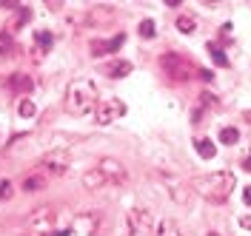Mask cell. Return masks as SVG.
<instances>
[{"label":"cell","mask_w":251,"mask_h":236,"mask_svg":"<svg viewBox=\"0 0 251 236\" xmlns=\"http://www.w3.org/2000/svg\"><path fill=\"white\" fill-rule=\"evenodd\" d=\"M160 63H163V68H166V71H169L174 80H188L191 74H194L191 63H188V60H183L180 54H166Z\"/></svg>","instance_id":"obj_5"},{"label":"cell","mask_w":251,"mask_h":236,"mask_svg":"<svg viewBox=\"0 0 251 236\" xmlns=\"http://www.w3.org/2000/svg\"><path fill=\"white\" fill-rule=\"evenodd\" d=\"M243 199H246V205H251V188L243 191Z\"/></svg>","instance_id":"obj_27"},{"label":"cell","mask_w":251,"mask_h":236,"mask_svg":"<svg viewBox=\"0 0 251 236\" xmlns=\"http://www.w3.org/2000/svg\"><path fill=\"white\" fill-rule=\"evenodd\" d=\"M57 236H69V234H66V231H60V234H57Z\"/></svg>","instance_id":"obj_29"},{"label":"cell","mask_w":251,"mask_h":236,"mask_svg":"<svg viewBox=\"0 0 251 236\" xmlns=\"http://www.w3.org/2000/svg\"><path fill=\"white\" fill-rule=\"evenodd\" d=\"M66 162H69V154H66V151H51L49 157H43V165H46L51 173H63L66 171Z\"/></svg>","instance_id":"obj_10"},{"label":"cell","mask_w":251,"mask_h":236,"mask_svg":"<svg viewBox=\"0 0 251 236\" xmlns=\"http://www.w3.org/2000/svg\"><path fill=\"white\" fill-rule=\"evenodd\" d=\"M157 29H154V20H143L140 23V37H154Z\"/></svg>","instance_id":"obj_22"},{"label":"cell","mask_w":251,"mask_h":236,"mask_svg":"<svg viewBox=\"0 0 251 236\" xmlns=\"http://www.w3.org/2000/svg\"><path fill=\"white\" fill-rule=\"evenodd\" d=\"M106 74L109 77H126V74H131V63L128 60H114V63L106 65Z\"/></svg>","instance_id":"obj_12"},{"label":"cell","mask_w":251,"mask_h":236,"mask_svg":"<svg viewBox=\"0 0 251 236\" xmlns=\"http://www.w3.org/2000/svg\"><path fill=\"white\" fill-rule=\"evenodd\" d=\"M243 165H246V171H251V157L246 159V162H243Z\"/></svg>","instance_id":"obj_28"},{"label":"cell","mask_w":251,"mask_h":236,"mask_svg":"<svg viewBox=\"0 0 251 236\" xmlns=\"http://www.w3.org/2000/svg\"><path fill=\"white\" fill-rule=\"evenodd\" d=\"M237 140H240V131H237V128H223V131H220V142H223V145H234Z\"/></svg>","instance_id":"obj_18"},{"label":"cell","mask_w":251,"mask_h":236,"mask_svg":"<svg viewBox=\"0 0 251 236\" xmlns=\"http://www.w3.org/2000/svg\"><path fill=\"white\" fill-rule=\"evenodd\" d=\"M128 236H143V234H151L154 231V225H151V214L146 211V208H131L128 211Z\"/></svg>","instance_id":"obj_4"},{"label":"cell","mask_w":251,"mask_h":236,"mask_svg":"<svg viewBox=\"0 0 251 236\" xmlns=\"http://www.w3.org/2000/svg\"><path fill=\"white\" fill-rule=\"evenodd\" d=\"M154 236H183V234H180V225L174 219H163V222H157Z\"/></svg>","instance_id":"obj_11"},{"label":"cell","mask_w":251,"mask_h":236,"mask_svg":"<svg viewBox=\"0 0 251 236\" xmlns=\"http://www.w3.org/2000/svg\"><path fill=\"white\" fill-rule=\"evenodd\" d=\"M234 173L231 171H214V173H205V176H197L194 179V188L200 196L211 199V202H226L234 191Z\"/></svg>","instance_id":"obj_2"},{"label":"cell","mask_w":251,"mask_h":236,"mask_svg":"<svg viewBox=\"0 0 251 236\" xmlns=\"http://www.w3.org/2000/svg\"><path fill=\"white\" fill-rule=\"evenodd\" d=\"M126 114V106L120 100H100L94 108V123L97 126H111L114 120H120Z\"/></svg>","instance_id":"obj_3"},{"label":"cell","mask_w":251,"mask_h":236,"mask_svg":"<svg viewBox=\"0 0 251 236\" xmlns=\"http://www.w3.org/2000/svg\"><path fill=\"white\" fill-rule=\"evenodd\" d=\"M177 29H180L183 34H191L194 29H197V20H194L191 15H180L177 17Z\"/></svg>","instance_id":"obj_16"},{"label":"cell","mask_w":251,"mask_h":236,"mask_svg":"<svg viewBox=\"0 0 251 236\" xmlns=\"http://www.w3.org/2000/svg\"><path fill=\"white\" fill-rule=\"evenodd\" d=\"M9 196H12V182L3 179V182H0V199H9Z\"/></svg>","instance_id":"obj_24"},{"label":"cell","mask_w":251,"mask_h":236,"mask_svg":"<svg viewBox=\"0 0 251 236\" xmlns=\"http://www.w3.org/2000/svg\"><path fill=\"white\" fill-rule=\"evenodd\" d=\"M34 103H31V100H23V103H20V117H23V120H31V117H34Z\"/></svg>","instance_id":"obj_21"},{"label":"cell","mask_w":251,"mask_h":236,"mask_svg":"<svg viewBox=\"0 0 251 236\" xmlns=\"http://www.w3.org/2000/svg\"><path fill=\"white\" fill-rule=\"evenodd\" d=\"M208 51H211V60L217 65H228V57L223 54V48H217V46H208Z\"/></svg>","instance_id":"obj_20"},{"label":"cell","mask_w":251,"mask_h":236,"mask_svg":"<svg viewBox=\"0 0 251 236\" xmlns=\"http://www.w3.org/2000/svg\"><path fill=\"white\" fill-rule=\"evenodd\" d=\"M29 17H31V12H29V9H20V15H17V23H15V29H20V26H23V23H26Z\"/></svg>","instance_id":"obj_25"},{"label":"cell","mask_w":251,"mask_h":236,"mask_svg":"<svg viewBox=\"0 0 251 236\" xmlns=\"http://www.w3.org/2000/svg\"><path fill=\"white\" fill-rule=\"evenodd\" d=\"M123 40H126V34H114L111 40H94L92 43V54L94 57H100V54H111V51H117V48L123 46Z\"/></svg>","instance_id":"obj_7"},{"label":"cell","mask_w":251,"mask_h":236,"mask_svg":"<svg viewBox=\"0 0 251 236\" xmlns=\"http://www.w3.org/2000/svg\"><path fill=\"white\" fill-rule=\"evenodd\" d=\"M12 48H15L12 37L9 34H0V54H12Z\"/></svg>","instance_id":"obj_23"},{"label":"cell","mask_w":251,"mask_h":236,"mask_svg":"<svg viewBox=\"0 0 251 236\" xmlns=\"http://www.w3.org/2000/svg\"><path fill=\"white\" fill-rule=\"evenodd\" d=\"M97 108V88L92 80L80 77L66 88V111L75 117H86Z\"/></svg>","instance_id":"obj_1"},{"label":"cell","mask_w":251,"mask_h":236,"mask_svg":"<svg viewBox=\"0 0 251 236\" xmlns=\"http://www.w3.org/2000/svg\"><path fill=\"white\" fill-rule=\"evenodd\" d=\"M97 171L103 173V176H106L109 182H126V179H128V173H126L123 165H120L117 159H109V157H106V159H100Z\"/></svg>","instance_id":"obj_6"},{"label":"cell","mask_w":251,"mask_h":236,"mask_svg":"<svg viewBox=\"0 0 251 236\" xmlns=\"http://www.w3.org/2000/svg\"><path fill=\"white\" fill-rule=\"evenodd\" d=\"M106 182H109V179H106L103 173L97 171V168H94V171H89V173H86V176H83V185H86V188H89V191H97V188H100V185H106Z\"/></svg>","instance_id":"obj_13"},{"label":"cell","mask_w":251,"mask_h":236,"mask_svg":"<svg viewBox=\"0 0 251 236\" xmlns=\"http://www.w3.org/2000/svg\"><path fill=\"white\" fill-rule=\"evenodd\" d=\"M51 225H54L51 208H37V214L31 216V228H34V231H51Z\"/></svg>","instance_id":"obj_9"},{"label":"cell","mask_w":251,"mask_h":236,"mask_svg":"<svg viewBox=\"0 0 251 236\" xmlns=\"http://www.w3.org/2000/svg\"><path fill=\"white\" fill-rule=\"evenodd\" d=\"M9 88H12L15 94H29L31 88H34V83H31L29 74H23V71H15V74L9 77Z\"/></svg>","instance_id":"obj_8"},{"label":"cell","mask_w":251,"mask_h":236,"mask_svg":"<svg viewBox=\"0 0 251 236\" xmlns=\"http://www.w3.org/2000/svg\"><path fill=\"white\" fill-rule=\"evenodd\" d=\"M34 40H37V46L46 48V51H49L51 46H54V37H51L49 32H37V34H34Z\"/></svg>","instance_id":"obj_19"},{"label":"cell","mask_w":251,"mask_h":236,"mask_svg":"<svg viewBox=\"0 0 251 236\" xmlns=\"http://www.w3.org/2000/svg\"><path fill=\"white\" fill-rule=\"evenodd\" d=\"M75 225L83 228V234H94V231H97V216H92V214H89V216H80Z\"/></svg>","instance_id":"obj_17"},{"label":"cell","mask_w":251,"mask_h":236,"mask_svg":"<svg viewBox=\"0 0 251 236\" xmlns=\"http://www.w3.org/2000/svg\"><path fill=\"white\" fill-rule=\"evenodd\" d=\"M194 148H197V154L203 159H214V154H217V148H214V142L211 140H197L194 142Z\"/></svg>","instance_id":"obj_15"},{"label":"cell","mask_w":251,"mask_h":236,"mask_svg":"<svg viewBox=\"0 0 251 236\" xmlns=\"http://www.w3.org/2000/svg\"><path fill=\"white\" fill-rule=\"evenodd\" d=\"M46 188V176H40V173H31V176H26L23 179V191H43Z\"/></svg>","instance_id":"obj_14"},{"label":"cell","mask_w":251,"mask_h":236,"mask_svg":"<svg viewBox=\"0 0 251 236\" xmlns=\"http://www.w3.org/2000/svg\"><path fill=\"white\" fill-rule=\"evenodd\" d=\"M197 74H200V77H203V80H211V77H214V74H211L208 68H203V71H197Z\"/></svg>","instance_id":"obj_26"}]
</instances>
